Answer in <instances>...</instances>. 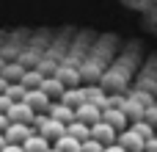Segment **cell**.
<instances>
[{
  "label": "cell",
  "instance_id": "1",
  "mask_svg": "<svg viewBox=\"0 0 157 152\" xmlns=\"http://www.w3.org/2000/svg\"><path fill=\"white\" fill-rule=\"evenodd\" d=\"M36 130L30 127V125H22V122H8V127H6V141L8 144H25L30 136H33Z\"/></svg>",
  "mask_w": 157,
  "mask_h": 152
},
{
  "label": "cell",
  "instance_id": "2",
  "mask_svg": "<svg viewBox=\"0 0 157 152\" xmlns=\"http://www.w3.org/2000/svg\"><path fill=\"white\" fill-rule=\"evenodd\" d=\"M8 122H22V125H33L36 119V111H30L28 102H11V108L6 111Z\"/></svg>",
  "mask_w": 157,
  "mask_h": 152
},
{
  "label": "cell",
  "instance_id": "3",
  "mask_svg": "<svg viewBox=\"0 0 157 152\" xmlns=\"http://www.w3.org/2000/svg\"><path fill=\"white\" fill-rule=\"evenodd\" d=\"M75 119H77V122H86V125L91 127V125H97V122L102 119V108L86 100L83 105H77V108H75Z\"/></svg>",
  "mask_w": 157,
  "mask_h": 152
},
{
  "label": "cell",
  "instance_id": "4",
  "mask_svg": "<svg viewBox=\"0 0 157 152\" xmlns=\"http://www.w3.org/2000/svg\"><path fill=\"white\" fill-rule=\"evenodd\" d=\"M116 136H119V130L116 127H110L108 122H97V125H91V138H97L102 147H108V144H116Z\"/></svg>",
  "mask_w": 157,
  "mask_h": 152
},
{
  "label": "cell",
  "instance_id": "5",
  "mask_svg": "<svg viewBox=\"0 0 157 152\" xmlns=\"http://www.w3.org/2000/svg\"><path fill=\"white\" fill-rule=\"evenodd\" d=\"M116 144H119V147H124L127 152H144V138H141L132 127L121 130V133L116 136Z\"/></svg>",
  "mask_w": 157,
  "mask_h": 152
},
{
  "label": "cell",
  "instance_id": "6",
  "mask_svg": "<svg viewBox=\"0 0 157 152\" xmlns=\"http://www.w3.org/2000/svg\"><path fill=\"white\" fill-rule=\"evenodd\" d=\"M22 102H28L30 105V111H36V114H41V111H47L50 108V97L41 91V89H30L28 94H25V100Z\"/></svg>",
  "mask_w": 157,
  "mask_h": 152
},
{
  "label": "cell",
  "instance_id": "7",
  "mask_svg": "<svg viewBox=\"0 0 157 152\" xmlns=\"http://www.w3.org/2000/svg\"><path fill=\"white\" fill-rule=\"evenodd\" d=\"M102 122H108L110 127H116L119 133L127 130V114L121 108H102Z\"/></svg>",
  "mask_w": 157,
  "mask_h": 152
},
{
  "label": "cell",
  "instance_id": "8",
  "mask_svg": "<svg viewBox=\"0 0 157 152\" xmlns=\"http://www.w3.org/2000/svg\"><path fill=\"white\" fill-rule=\"evenodd\" d=\"M41 91H44L50 100H61V97H63V91H66V86H63V80H61V78L50 75V78H44V80H41Z\"/></svg>",
  "mask_w": 157,
  "mask_h": 152
},
{
  "label": "cell",
  "instance_id": "9",
  "mask_svg": "<svg viewBox=\"0 0 157 152\" xmlns=\"http://www.w3.org/2000/svg\"><path fill=\"white\" fill-rule=\"evenodd\" d=\"M121 111L127 114V119L132 116V122H138V119H144V116H146V105H144L138 97H130V100H124Z\"/></svg>",
  "mask_w": 157,
  "mask_h": 152
},
{
  "label": "cell",
  "instance_id": "10",
  "mask_svg": "<svg viewBox=\"0 0 157 152\" xmlns=\"http://www.w3.org/2000/svg\"><path fill=\"white\" fill-rule=\"evenodd\" d=\"M47 116H52V119L69 125V122H75V108H69V105H63V102H55V105L47 108Z\"/></svg>",
  "mask_w": 157,
  "mask_h": 152
},
{
  "label": "cell",
  "instance_id": "11",
  "mask_svg": "<svg viewBox=\"0 0 157 152\" xmlns=\"http://www.w3.org/2000/svg\"><path fill=\"white\" fill-rule=\"evenodd\" d=\"M66 136H72V138H77V141H86V138H91V127L86 125V122H69L66 125Z\"/></svg>",
  "mask_w": 157,
  "mask_h": 152
},
{
  "label": "cell",
  "instance_id": "12",
  "mask_svg": "<svg viewBox=\"0 0 157 152\" xmlns=\"http://www.w3.org/2000/svg\"><path fill=\"white\" fill-rule=\"evenodd\" d=\"M22 150H25V152H47V150H50V144H47V138H44V136L33 133V136L22 144Z\"/></svg>",
  "mask_w": 157,
  "mask_h": 152
},
{
  "label": "cell",
  "instance_id": "13",
  "mask_svg": "<svg viewBox=\"0 0 157 152\" xmlns=\"http://www.w3.org/2000/svg\"><path fill=\"white\" fill-rule=\"evenodd\" d=\"M61 102H63V105H69V108H77V105H83V102H86V91H83V89H69V91H63Z\"/></svg>",
  "mask_w": 157,
  "mask_h": 152
},
{
  "label": "cell",
  "instance_id": "14",
  "mask_svg": "<svg viewBox=\"0 0 157 152\" xmlns=\"http://www.w3.org/2000/svg\"><path fill=\"white\" fill-rule=\"evenodd\" d=\"M80 144L83 141H77V138H72V136H61V138H55V150L58 152H80Z\"/></svg>",
  "mask_w": 157,
  "mask_h": 152
},
{
  "label": "cell",
  "instance_id": "15",
  "mask_svg": "<svg viewBox=\"0 0 157 152\" xmlns=\"http://www.w3.org/2000/svg\"><path fill=\"white\" fill-rule=\"evenodd\" d=\"M130 127H132V130H135V133H138L144 141H149V138H155V136H157V130L149 125V122H146V119H138V122H132Z\"/></svg>",
  "mask_w": 157,
  "mask_h": 152
},
{
  "label": "cell",
  "instance_id": "16",
  "mask_svg": "<svg viewBox=\"0 0 157 152\" xmlns=\"http://www.w3.org/2000/svg\"><path fill=\"white\" fill-rule=\"evenodd\" d=\"M41 80H44V75L36 69V72H22V80H19V83L30 91V89H41Z\"/></svg>",
  "mask_w": 157,
  "mask_h": 152
},
{
  "label": "cell",
  "instance_id": "17",
  "mask_svg": "<svg viewBox=\"0 0 157 152\" xmlns=\"http://www.w3.org/2000/svg\"><path fill=\"white\" fill-rule=\"evenodd\" d=\"M25 94H28V89H25L22 83H8V86H6V97H8L11 102H22Z\"/></svg>",
  "mask_w": 157,
  "mask_h": 152
},
{
  "label": "cell",
  "instance_id": "18",
  "mask_svg": "<svg viewBox=\"0 0 157 152\" xmlns=\"http://www.w3.org/2000/svg\"><path fill=\"white\" fill-rule=\"evenodd\" d=\"M102 150H105V147H102L97 138H86V141L80 144V152H102Z\"/></svg>",
  "mask_w": 157,
  "mask_h": 152
},
{
  "label": "cell",
  "instance_id": "19",
  "mask_svg": "<svg viewBox=\"0 0 157 152\" xmlns=\"http://www.w3.org/2000/svg\"><path fill=\"white\" fill-rule=\"evenodd\" d=\"M144 152H157V136L149 138V141H144Z\"/></svg>",
  "mask_w": 157,
  "mask_h": 152
},
{
  "label": "cell",
  "instance_id": "20",
  "mask_svg": "<svg viewBox=\"0 0 157 152\" xmlns=\"http://www.w3.org/2000/svg\"><path fill=\"white\" fill-rule=\"evenodd\" d=\"M8 108H11V100H8L6 94H0V114H6Z\"/></svg>",
  "mask_w": 157,
  "mask_h": 152
},
{
  "label": "cell",
  "instance_id": "21",
  "mask_svg": "<svg viewBox=\"0 0 157 152\" xmlns=\"http://www.w3.org/2000/svg\"><path fill=\"white\" fill-rule=\"evenodd\" d=\"M3 152H25V150H22V144H6Z\"/></svg>",
  "mask_w": 157,
  "mask_h": 152
},
{
  "label": "cell",
  "instance_id": "22",
  "mask_svg": "<svg viewBox=\"0 0 157 152\" xmlns=\"http://www.w3.org/2000/svg\"><path fill=\"white\" fill-rule=\"evenodd\" d=\"M102 152H127V150H124V147H119V144H108Z\"/></svg>",
  "mask_w": 157,
  "mask_h": 152
},
{
  "label": "cell",
  "instance_id": "23",
  "mask_svg": "<svg viewBox=\"0 0 157 152\" xmlns=\"http://www.w3.org/2000/svg\"><path fill=\"white\" fill-rule=\"evenodd\" d=\"M6 127H8V116L0 114V133H6Z\"/></svg>",
  "mask_w": 157,
  "mask_h": 152
},
{
  "label": "cell",
  "instance_id": "24",
  "mask_svg": "<svg viewBox=\"0 0 157 152\" xmlns=\"http://www.w3.org/2000/svg\"><path fill=\"white\" fill-rule=\"evenodd\" d=\"M6 86H8V80H6L3 75H0V94H6Z\"/></svg>",
  "mask_w": 157,
  "mask_h": 152
},
{
  "label": "cell",
  "instance_id": "25",
  "mask_svg": "<svg viewBox=\"0 0 157 152\" xmlns=\"http://www.w3.org/2000/svg\"><path fill=\"white\" fill-rule=\"evenodd\" d=\"M6 144H8V141H6V136L0 133V152H3V147H6Z\"/></svg>",
  "mask_w": 157,
  "mask_h": 152
},
{
  "label": "cell",
  "instance_id": "26",
  "mask_svg": "<svg viewBox=\"0 0 157 152\" xmlns=\"http://www.w3.org/2000/svg\"><path fill=\"white\" fill-rule=\"evenodd\" d=\"M47 152H58V150H55V147H50V150H47Z\"/></svg>",
  "mask_w": 157,
  "mask_h": 152
}]
</instances>
